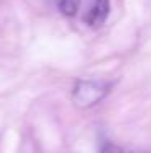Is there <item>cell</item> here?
Masks as SVG:
<instances>
[{
  "instance_id": "1",
  "label": "cell",
  "mask_w": 151,
  "mask_h": 153,
  "mask_svg": "<svg viewBox=\"0 0 151 153\" xmlns=\"http://www.w3.org/2000/svg\"><path fill=\"white\" fill-rule=\"evenodd\" d=\"M109 91V85L96 80H80L73 86L71 98L73 103L80 108H91L102 101V98Z\"/></svg>"
},
{
  "instance_id": "2",
  "label": "cell",
  "mask_w": 151,
  "mask_h": 153,
  "mask_svg": "<svg viewBox=\"0 0 151 153\" xmlns=\"http://www.w3.org/2000/svg\"><path fill=\"white\" fill-rule=\"evenodd\" d=\"M107 15H109V0H94L93 7L88 12L86 21L91 26H101L106 21Z\"/></svg>"
},
{
  "instance_id": "3",
  "label": "cell",
  "mask_w": 151,
  "mask_h": 153,
  "mask_svg": "<svg viewBox=\"0 0 151 153\" xmlns=\"http://www.w3.org/2000/svg\"><path fill=\"white\" fill-rule=\"evenodd\" d=\"M80 2L81 0H55L57 8L67 16H73L80 8Z\"/></svg>"
},
{
  "instance_id": "4",
  "label": "cell",
  "mask_w": 151,
  "mask_h": 153,
  "mask_svg": "<svg viewBox=\"0 0 151 153\" xmlns=\"http://www.w3.org/2000/svg\"><path fill=\"white\" fill-rule=\"evenodd\" d=\"M101 153H138V152L128 150V148H124V147L116 145V143H104L101 147Z\"/></svg>"
}]
</instances>
